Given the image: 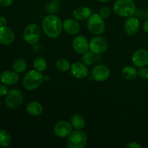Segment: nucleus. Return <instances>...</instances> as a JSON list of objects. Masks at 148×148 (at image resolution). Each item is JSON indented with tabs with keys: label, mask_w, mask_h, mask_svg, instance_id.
<instances>
[{
	"label": "nucleus",
	"mask_w": 148,
	"mask_h": 148,
	"mask_svg": "<svg viewBox=\"0 0 148 148\" xmlns=\"http://www.w3.org/2000/svg\"><path fill=\"white\" fill-rule=\"evenodd\" d=\"M43 30L45 34L51 38H56L61 34L63 29L62 20L55 15H48L42 23Z\"/></svg>",
	"instance_id": "1"
},
{
	"label": "nucleus",
	"mask_w": 148,
	"mask_h": 148,
	"mask_svg": "<svg viewBox=\"0 0 148 148\" xmlns=\"http://www.w3.org/2000/svg\"><path fill=\"white\" fill-rule=\"evenodd\" d=\"M43 75L36 69L29 71L23 79V85L27 90H33L38 88L43 82Z\"/></svg>",
	"instance_id": "2"
},
{
	"label": "nucleus",
	"mask_w": 148,
	"mask_h": 148,
	"mask_svg": "<svg viewBox=\"0 0 148 148\" xmlns=\"http://www.w3.org/2000/svg\"><path fill=\"white\" fill-rule=\"evenodd\" d=\"M114 10L120 17H130L135 14L136 6L133 0H117L114 5Z\"/></svg>",
	"instance_id": "3"
},
{
	"label": "nucleus",
	"mask_w": 148,
	"mask_h": 148,
	"mask_svg": "<svg viewBox=\"0 0 148 148\" xmlns=\"http://www.w3.org/2000/svg\"><path fill=\"white\" fill-rule=\"evenodd\" d=\"M87 26L90 33L96 36L101 35L105 30V23L103 17L98 14H92L87 21Z\"/></svg>",
	"instance_id": "4"
},
{
	"label": "nucleus",
	"mask_w": 148,
	"mask_h": 148,
	"mask_svg": "<svg viewBox=\"0 0 148 148\" xmlns=\"http://www.w3.org/2000/svg\"><path fill=\"white\" fill-rule=\"evenodd\" d=\"M23 102V95L17 88L10 90L6 95L5 104L7 108L15 109L20 107Z\"/></svg>",
	"instance_id": "5"
},
{
	"label": "nucleus",
	"mask_w": 148,
	"mask_h": 148,
	"mask_svg": "<svg viewBox=\"0 0 148 148\" xmlns=\"http://www.w3.org/2000/svg\"><path fill=\"white\" fill-rule=\"evenodd\" d=\"M87 144V136L80 130L72 132L69 135L66 146L69 148H83Z\"/></svg>",
	"instance_id": "6"
},
{
	"label": "nucleus",
	"mask_w": 148,
	"mask_h": 148,
	"mask_svg": "<svg viewBox=\"0 0 148 148\" xmlns=\"http://www.w3.org/2000/svg\"><path fill=\"white\" fill-rule=\"evenodd\" d=\"M40 36V30L36 24H30L25 28L23 38L29 44H35L38 41Z\"/></svg>",
	"instance_id": "7"
},
{
	"label": "nucleus",
	"mask_w": 148,
	"mask_h": 148,
	"mask_svg": "<svg viewBox=\"0 0 148 148\" xmlns=\"http://www.w3.org/2000/svg\"><path fill=\"white\" fill-rule=\"evenodd\" d=\"M108 46V41L101 36L92 38L89 43V49L93 53L100 55L107 50Z\"/></svg>",
	"instance_id": "8"
},
{
	"label": "nucleus",
	"mask_w": 148,
	"mask_h": 148,
	"mask_svg": "<svg viewBox=\"0 0 148 148\" xmlns=\"http://www.w3.org/2000/svg\"><path fill=\"white\" fill-rule=\"evenodd\" d=\"M72 125L71 123L66 121H60L56 123L53 128L54 134L60 138H65L69 137L72 132Z\"/></svg>",
	"instance_id": "9"
},
{
	"label": "nucleus",
	"mask_w": 148,
	"mask_h": 148,
	"mask_svg": "<svg viewBox=\"0 0 148 148\" xmlns=\"http://www.w3.org/2000/svg\"><path fill=\"white\" fill-rule=\"evenodd\" d=\"M132 61L136 67H143L148 64V51L145 49H140L134 52Z\"/></svg>",
	"instance_id": "10"
},
{
	"label": "nucleus",
	"mask_w": 148,
	"mask_h": 148,
	"mask_svg": "<svg viewBox=\"0 0 148 148\" xmlns=\"http://www.w3.org/2000/svg\"><path fill=\"white\" fill-rule=\"evenodd\" d=\"M92 77L95 81L103 82L110 76V69L107 66L99 64L95 66L92 70Z\"/></svg>",
	"instance_id": "11"
},
{
	"label": "nucleus",
	"mask_w": 148,
	"mask_h": 148,
	"mask_svg": "<svg viewBox=\"0 0 148 148\" xmlns=\"http://www.w3.org/2000/svg\"><path fill=\"white\" fill-rule=\"evenodd\" d=\"M72 47L77 53L84 54L89 49V43L86 38L83 36H78L72 41Z\"/></svg>",
	"instance_id": "12"
},
{
	"label": "nucleus",
	"mask_w": 148,
	"mask_h": 148,
	"mask_svg": "<svg viewBox=\"0 0 148 148\" xmlns=\"http://www.w3.org/2000/svg\"><path fill=\"white\" fill-rule=\"evenodd\" d=\"M70 72L72 76L77 79H83L88 75V69L87 65L83 62H75L70 67Z\"/></svg>",
	"instance_id": "13"
},
{
	"label": "nucleus",
	"mask_w": 148,
	"mask_h": 148,
	"mask_svg": "<svg viewBox=\"0 0 148 148\" xmlns=\"http://www.w3.org/2000/svg\"><path fill=\"white\" fill-rule=\"evenodd\" d=\"M140 29V21L137 17H130L124 23V30L129 36H134Z\"/></svg>",
	"instance_id": "14"
},
{
	"label": "nucleus",
	"mask_w": 148,
	"mask_h": 148,
	"mask_svg": "<svg viewBox=\"0 0 148 148\" xmlns=\"http://www.w3.org/2000/svg\"><path fill=\"white\" fill-rule=\"evenodd\" d=\"M14 40V34L10 27L0 26V44L8 46L12 44Z\"/></svg>",
	"instance_id": "15"
},
{
	"label": "nucleus",
	"mask_w": 148,
	"mask_h": 148,
	"mask_svg": "<svg viewBox=\"0 0 148 148\" xmlns=\"http://www.w3.org/2000/svg\"><path fill=\"white\" fill-rule=\"evenodd\" d=\"M20 77L17 72L14 71L7 70L4 71L1 73L0 76V79L2 84L6 85H13L19 81Z\"/></svg>",
	"instance_id": "16"
},
{
	"label": "nucleus",
	"mask_w": 148,
	"mask_h": 148,
	"mask_svg": "<svg viewBox=\"0 0 148 148\" xmlns=\"http://www.w3.org/2000/svg\"><path fill=\"white\" fill-rule=\"evenodd\" d=\"M63 28L66 33L70 35H75L79 33L80 26L78 22L73 19H66L63 23Z\"/></svg>",
	"instance_id": "17"
},
{
	"label": "nucleus",
	"mask_w": 148,
	"mask_h": 148,
	"mask_svg": "<svg viewBox=\"0 0 148 148\" xmlns=\"http://www.w3.org/2000/svg\"><path fill=\"white\" fill-rule=\"evenodd\" d=\"M43 106L37 101H31L28 103L26 106V111L30 115L33 116H40L43 112Z\"/></svg>",
	"instance_id": "18"
},
{
	"label": "nucleus",
	"mask_w": 148,
	"mask_h": 148,
	"mask_svg": "<svg viewBox=\"0 0 148 148\" xmlns=\"http://www.w3.org/2000/svg\"><path fill=\"white\" fill-rule=\"evenodd\" d=\"M91 15L90 9L87 7H79L73 12V16L77 20H85Z\"/></svg>",
	"instance_id": "19"
},
{
	"label": "nucleus",
	"mask_w": 148,
	"mask_h": 148,
	"mask_svg": "<svg viewBox=\"0 0 148 148\" xmlns=\"http://www.w3.org/2000/svg\"><path fill=\"white\" fill-rule=\"evenodd\" d=\"M122 76L124 78L128 80H132L134 79L138 75V72H137V69L132 66H126L123 68L122 71Z\"/></svg>",
	"instance_id": "20"
},
{
	"label": "nucleus",
	"mask_w": 148,
	"mask_h": 148,
	"mask_svg": "<svg viewBox=\"0 0 148 148\" xmlns=\"http://www.w3.org/2000/svg\"><path fill=\"white\" fill-rule=\"evenodd\" d=\"M71 124L72 127L77 130H81L85 127V121L82 116L79 114H75L72 116L70 120Z\"/></svg>",
	"instance_id": "21"
},
{
	"label": "nucleus",
	"mask_w": 148,
	"mask_h": 148,
	"mask_svg": "<svg viewBox=\"0 0 148 148\" xmlns=\"http://www.w3.org/2000/svg\"><path fill=\"white\" fill-rule=\"evenodd\" d=\"M27 68V62L23 59H17L13 62L12 69L17 73H23Z\"/></svg>",
	"instance_id": "22"
},
{
	"label": "nucleus",
	"mask_w": 148,
	"mask_h": 148,
	"mask_svg": "<svg viewBox=\"0 0 148 148\" xmlns=\"http://www.w3.org/2000/svg\"><path fill=\"white\" fill-rule=\"evenodd\" d=\"M33 66L36 70L43 72L47 69V62L44 58L41 56H38L33 61Z\"/></svg>",
	"instance_id": "23"
},
{
	"label": "nucleus",
	"mask_w": 148,
	"mask_h": 148,
	"mask_svg": "<svg viewBox=\"0 0 148 148\" xmlns=\"http://www.w3.org/2000/svg\"><path fill=\"white\" fill-rule=\"evenodd\" d=\"M10 134L4 130H0V145L1 147H8L11 144Z\"/></svg>",
	"instance_id": "24"
},
{
	"label": "nucleus",
	"mask_w": 148,
	"mask_h": 148,
	"mask_svg": "<svg viewBox=\"0 0 148 148\" xmlns=\"http://www.w3.org/2000/svg\"><path fill=\"white\" fill-rule=\"evenodd\" d=\"M96 60V57L95 56V53L92 52H86L82 56V62L87 66L93 64Z\"/></svg>",
	"instance_id": "25"
},
{
	"label": "nucleus",
	"mask_w": 148,
	"mask_h": 148,
	"mask_svg": "<svg viewBox=\"0 0 148 148\" xmlns=\"http://www.w3.org/2000/svg\"><path fill=\"white\" fill-rule=\"evenodd\" d=\"M56 66L61 72H66L70 69V64L66 59H59L56 61Z\"/></svg>",
	"instance_id": "26"
},
{
	"label": "nucleus",
	"mask_w": 148,
	"mask_h": 148,
	"mask_svg": "<svg viewBox=\"0 0 148 148\" xmlns=\"http://www.w3.org/2000/svg\"><path fill=\"white\" fill-rule=\"evenodd\" d=\"M138 75L142 79H148V68L145 67V66L140 67V69L138 70Z\"/></svg>",
	"instance_id": "27"
},
{
	"label": "nucleus",
	"mask_w": 148,
	"mask_h": 148,
	"mask_svg": "<svg viewBox=\"0 0 148 148\" xmlns=\"http://www.w3.org/2000/svg\"><path fill=\"white\" fill-rule=\"evenodd\" d=\"M110 14H111V10L108 7H103L100 10V14L101 16H102L103 18H106V17H109Z\"/></svg>",
	"instance_id": "28"
},
{
	"label": "nucleus",
	"mask_w": 148,
	"mask_h": 148,
	"mask_svg": "<svg viewBox=\"0 0 148 148\" xmlns=\"http://www.w3.org/2000/svg\"><path fill=\"white\" fill-rule=\"evenodd\" d=\"M8 88H7V85L3 84V85H0V97L4 96L8 92Z\"/></svg>",
	"instance_id": "29"
},
{
	"label": "nucleus",
	"mask_w": 148,
	"mask_h": 148,
	"mask_svg": "<svg viewBox=\"0 0 148 148\" xmlns=\"http://www.w3.org/2000/svg\"><path fill=\"white\" fill-rule=\"evenodd\" d=\"M13 0H0V5L2 7H7L12 4Z\"/></svg>",
	"instance_id": "30"
},
{
	"label": "nucleus",
	"mask_w": 148,
	"mask_h": 148,
	"mask_svg": "<svg viewBox=\"0 0 148 148\" xmlns=\"http://www.w3.org/2000/svg\"><path fill=\"white\" fill-rule=\"evenodd\" d=\"M127 147L128 148H142L143 146L140 145L139 143H135V142H132V143H129L127 145Z\"/></svg>",
	"instance_id": "31"
},
{
	"label": "nucleus",
	"mask_w": 148,
	"mask_h": 148,
	"mask_svg": "<svg viewBox=\"0 0 148 148\" xmlns=\"http://www.w3.org/2000/svg\"><path fill=\"white\" fill-rule=\"evenodd\" d=\"M7 20L4 17H0V26H6L7 25Z\"/></svg>",
	"instance_id": "32"
},
{
	"label": "nucleus",
	"mask_w": 148,
	"mask_h": 148,
	"mask_svg": "<svg viewBox=\"0 0 148 148\" xmlns=\"http://www.w3.org/2000/svg\"><path fill=\"white\" fill-rule=\"evenodd\" d=\"M143 30L146 32V33H148V19H147V20L145 21L144 23H143Z\"/></svg>",
	"instance_id": "33"
},
{
	"label": "nucleus",
	"mask_w": 148,
	"mask_h": 148,
	"mask_svg": "<svg viewBox=\"0 0 148 148\" xmlns=\"http://www.w3.org/2000/svg\"><path fill=\"white\" fill-rule=\"evenodd\" d=\"M98 1H101V2H107V1H108L109 0H98Z\"/></svg>",
	"instance_id": "34"
},
{
	"label": "nucleus",
	"mask_w": 148,
	"mask_h": 148,
	"mask_svg": "<svg viewBox=\"0 0 148 148\" xmlns=\"http://www.w3.org/2000/svg\"><path fill=\"white\" fill-rule=\"evenodd\" d=\"M147 19H148V10H147Z\"/></svg>",
	"instance_id": "35"
},
{
	"label": "nucleus",
	"mask_w": 148,
	"mask_h": 148,
	"mask_svg": "<svg viewBox=\"0 0 148 148\" xmlns=\"http://www.w3.org/2000/svg\"><path fill=\"white\" fill-rule=\"evenodd\" d=\"M53 1H61V0H53Z\"/></svg>",
	"instance_id": "36"
},
{
	"label": "nucleus",
	"mask_w": 148,
	"mask_h": 148,
	"mask_svg": "<svg viewBox=\"0 0 148 148\" xmlns=\"http://www.w3.org/2000/svg\"><path fill=\"white\" fill-rule=\"evenodd\" d=\"M1 100H0V106H1Z\"/></svg>",
	"instance_id": "37"
}]
</instances>
